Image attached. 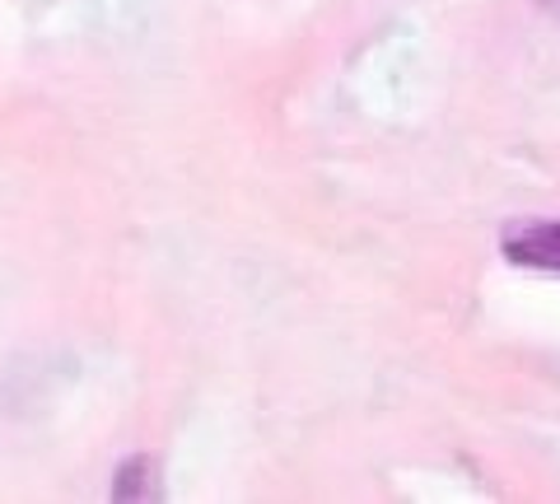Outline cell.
Segmentation results:
<instances>
[{"mask_svg": "<svg viewBox=\"0 0 560 504\" xmlns=\"http://www.w3.org/2000/svg\"><path fill=\"white\" fill-rule=\"evenodd\" d=\"M500 248L514 267L560 276V220H518L504 230Z\"/></svg>", "mask_w": 560, "mask_h": 504, "instance_id": "cell-1", "label": "cell"}, {"mask_svg": "<svg viewBox=\"0 0 560 504\" xmlns=\"http://www.w3.org/2000/svg\"><path fill=\"white\" fill-rule=\"evenodd\" d=\"M154 495V462L145 454H136L117 467L113 477V500H150Z\"/></svg>", "mask_w": 560, "mask_h": 504, "instance_id": "cell-2", "label": "cell"}]
</instances>
